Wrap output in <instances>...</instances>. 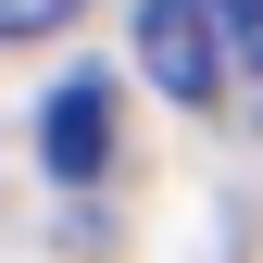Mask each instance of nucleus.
Wrapping results in <instances>:
<instances>
[{"mask_svg": "<svg viewBox=\"0 0 263 263\" xmlns=\"http://www.w3.org/2000/svg\"><path fill=\"white\" fill-rule=\"evenodd\" d=\"M138 63H151L163 101L201 113L213 88H226V25H213V0H138Z\"/></svg>", "mask_w": 263, "mask_h": 263, "instance_id": "f257e3e1", "label": "nucleus"}, {"mask_svg": "<svg viewBox=\"0 0 263 263\" xmlns=\"http://www.w3.org/2000/svg\"><path fill=\"white\" fill-rule=\"evenodd\" d=\"M38 163H50L63 188H88L113 163V76H63L50 101H38Z\"/></svg>", "mask_w": 263, "mask_h": 263, "instance_id": "f03ea898", "label": "nucleus"}, {"mask_svg": "<svg viewBox=\"0 0 263 263\" xmlns=\"http://www.w3.org/2000/svg\"><path fill=\"white\" fill-rule=\"evenodd\" d=\"M213 25H226V63L263 76V0H213Z\"/></svg>", "mask_w": 263, "mask_h": 263, "instance_id": "7ed1b4c3", "label": "nucleus"}, {"mask_svg": "<svg viewBox=\"0 0 263 263\" xmlns=\"http://www.w3.org/2000/svg\"><path fill=\"white\" fill-rule=\"evenodd\" d=\"M50 25H76V0H0V38H50Z\"/></svg>", "mask_w": 263, "mask_h": 263, "instance_id": "20e7f679", "label": "nucleus"}]
</instances>
